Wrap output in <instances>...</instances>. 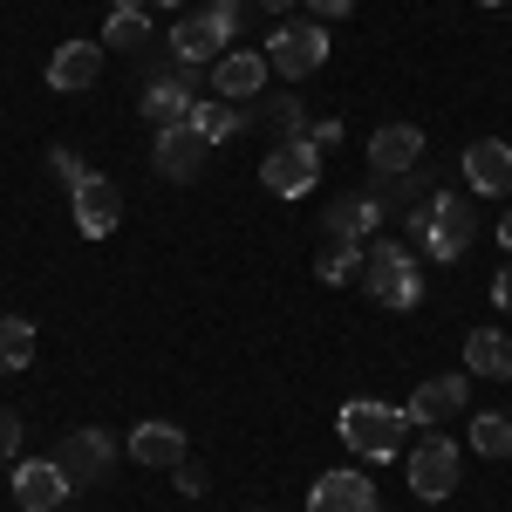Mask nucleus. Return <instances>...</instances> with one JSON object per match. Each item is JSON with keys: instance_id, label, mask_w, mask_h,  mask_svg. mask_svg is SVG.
<instances>
[{"instance_id": "nucleus-1", "label": "nucleus", "mask_w": 512, "mask_h": 512, "mask_svg": "<svg viewBox=\"0 0 512 512\" xmlns=\"http://www.w3.org/2000/svg\"><path fill=\"white\" fill-rule=\"evenodd\" d=\"M335 431H342V444L362 451V458H396L403 437H410V417L390 410V403H362V396H355V403H342Z\"/></svg>"}, {"instance_id": "nucleus-2", "label": "nucleus", "mask_w": 512, "mask_h": 512, "mask_svg": "<svg viewBox=\"0 0 512 512\" xmlns=\"http://www.w3.org/2000/svg\"><path fill=\"white\" fill-rule=\"evenodd\" d=\"M362 287H369L376 308H417V301H424V274H417V260H410L396 239L369 246V260H362Z\"/></svg>"}, {"instance_id": "nucleus-3", "label": "nucleus", "mask_w": 512, "mask_h": 512, "mask_svg": "<svg viewBox=\"0 0 512 512\" xmlns=\"http://www.w3.org/2000/svg\"><path fill=\"white\" fill-rule=\"evenodd\" d=\"M410 233L431 246V260H458L478 239V219H472V205H458V198H431V205H417Z\"/></svg>"}, {"instance_id": "nucleus-4", "label": "nucleus", "mask_w": 512, "mask_h": 512, "mask_svg": "<svg viewBox=\"0 0 512 512\" xmlns=\"http://www.w3.org/2000/svg\"><path fill=\"white\" fill-rule=\"evenodd\" d=\"M260 55H267V69H274V76L301 82V76H315L321 62H328V28H321V21H294V28H280Z\"/></svg>"}, {"instance_id": "nucleus-5", "label": "nucleus", "mask_w": 512, "mask_h": 512, "mask_svg": "<svg viewBox=\"0 0 512 512\" xmlns=\"http://www.w3.org/2000/svg\"><path fill=\"white\" fill-rule=\"evenodd\" d=\"M260 185L274 198H308L321 185V151L308 144V137H287L280 151H267V164H260Z\"/></svg>"}, {"instance_id": "nucleus-6", "label": "nucleus", "mask_w": 512, "mask_h": 512, "mask_svg": "<svg viewBox=\"0 0 512 512\" xmlns=\"http://www.w3.org/2000/svg\"><path fill=\"white\" fill-rule=\"evenodd\" d=\"M226 41H239V21H226L219 7L178 14V28H171V48H178V62H185V69H192V62H219V55H226Z\"/></svg>"}, {"instance_id": "nucleus-7", "label": "nucleus", "mask_w": 512, "mask_h": 512, "mask_svg": "<svg viewBox=\"0 0 512 512\" xmlns=\"http://www.w3.org/2000/svg\"><path fill=\"white\" fill-rule=\"evenodd\" d=\"M458 478H465V465H458V444H451V437H424V444L410 451V492H417V499H451Z\"/></svg>"}, {"instance_id": "nucleus-8", "label": "nucleus", "mask_w": 512, "mask_h": 512, "mask_svg": "<svg viewBox=\"0 0 512 512\" xmlns=\"http://www.w3.org/2000/svg\"><path fill=\"white\" fill-rule=\"evenodd\" d=\"M69 205H76V233L82 239H110V233H117V219H123V192L110 185V178H96V171L69 192Z\"/></svg>"}, {"instance_id": "nucleus-9", "label": "nucleus", "mask_w": 512, "mask_h": 512, "mask_svg": "<svg viewBox=\"0 0 512 512\" xmlns=\"http://www.w3.org/2000/svg\"><path fill=\"white\" fill-rule=\"evenodd\" d=\"M55 465L69 472V485H89V478H103L117 465V437L110 431H69L55 444Z\"/></svg>"}, {"instance_id": "nucleus-10", "label": "nucleus", "mask_w": 512, "mask_h": 512, "mask_svg": "<svg viewBox=\"0 0 512 512\" xmlns=\"http://www.w3.org/2000/svg\"><path fill=\"white\" fill-rule=\"evenodd\" d=\"M205 158H212V144L192 130V117L171 123V130H158V151H151V164H158L164 178H178V185H192L198 171H205Z\"/></svg>"}, {"instance_id": "nucleus-11", "label": "nucleus", "mask_w": 512, "mask_h": 512, "mask_svg": "<svg viewBox=\"0 0 512 512\" xmlns=\"http://www.w3.org/2000/svg\"><path fill=\"white\" fill-rule=\"evenodd\" d=\"M465 185H472L478 198H512V144L478 137L472 151H465Z\"/></svg>"}, {"instance_id": "nucleus-12", "label": "nucleus", "mask_w": 512, "mask_h": 512, "mask_svg": "<svg viewBox=\"0 0 512 512\" xmlns=\"http://www.w3.org/2000/svg\"><path fill=\"white\" fill-rule=\"evenodd\" d=\"M69 499V472L55 465V458H28L21 472H14V506L21 512H55Z\"/></svg>"}, {"instance_id": "nucleus-13", "label": "nucleus", "mask_w": 512, "mask_h": 512, "mask_svg": "<svg viewBox=\"0 0 512 512\" xmlns=\"http://www.w3.org/2000/svg\"><path fill=\"white\" fill-rule=\"evenodd\" d=\"M96 76H103V41H62L48 55V89H62V96H82Z\"/></svg>"}, {"instance_id": "nucleus-14", "label": "nucleus", "mask_w": 512, "mask_h": 512, "mask_svg": "<svg viewBox=\"0 0 512 512\" xmlns=\"http://www.w3.org/2000/svg\"><path fill=\"white\" fill-rule=\"evenodd\" d=\"M465 403H472V383L451 369V376H431V383H417V396H410V410H403V417H410V424H451Z\"/></svg>"}, {"instance_id": "nucleus-15", "label": "nucleus", "mask_w": 512, "mask_h": 512, "mask_svg": "<svg viewBox=\"0 0 512 512\" xmlns=\"http://www.w3.org/2000/svg\"><path fill=\"white\" fill-rule=\"evenodd\" d=\"M267 55H246V48H226L219 62H212V89L226 96V103H246V96H260L267 89Z\"/></svg>"}, {"instance_id": "nucleus-16", "label": "nucleus", "mask_w": 512, "mask_h": 512, "mask_svg": "<svg viewBox=\"0 0 512 512\" xmlns=\"http://www.w3.org/2000/svg\"><path fill=\"white\" fill-rule=\"evenodd\" d=\"M308 512H376V485L362 472H321L308 492Z\"/></svg>"}, {"instance_id": "nucleus-17", "label": "nucleus", "mask_w": 512, "mask_h": 512, "mask_svg": "<svg viewBox=\"0 0 512 512\" xmlns=\"http://www.w3.org/2000/svg\"><path fill=\"white\" fill-rule=\"evenodd\" d=\"M130 458L151 465V472H178L185 465V431L178 424H137L130 431Z\"/></svg>"}, {"instance_id": "nucleus-18", "label": "nucleus", "mask_w": 512, "mask_h": 512, "mask_svg": "<svg viewBox=\"0 0 512 512\" xmlns=\"http://www.w3.org/2000/svg\"><path fill=\"white\" fill-rule=\"evenodd\" d=\"M417 158H424V130H417V123H383V130L369 137V164H376V171H410Z\"/></svg>"}, {"instance_id": "nucleus-19", "label": "nucleus", "mask_w": 512, "mask_h": 512, "mask_svg": "<svg viewBox=\"0 0 512 512\" xmlns=\"http://www.w3.org/2000/svg\"><path fill=\"white\" fill-rule=\"evenodd\" d=\"M465 369L492 376V383H506V376H512V335H506V328H472V342H465Z\"/></svg>"}, {"instance_id": "nucleus-20", "label": "nucleus", "mask_w": 512, "mask_h": 512, "mask_svg": "<svg viewBox=\"0 0 512 512\" xmlns=\"http://www.w3.org/2000/svg\"><path fill=\"white\" fill-rule=\"evenodd\" d=\"M144 117L158 123V130L185 123L192 117V89H185V82H151V89H144Z\"/></svg>"}, {"instance_id": "nucleus-21", "label": "nucleus", "mask_w": 512, "mask_h": 512, "mask_svg": "<svg viewBox=\"0 0 512 512\" xmlns=\"http://www.w3.org/2000/svg\"><path fill=\"white\" fill-rule=\"evenodd\" d=\"M383 226V205L376 198H342L335 212H328V233L335 239H362V233H376Z\"/></svg>"}, {"instance_id": "nucleus-22", "label": "nucleus", "mask_w": 512, "mask_h": 512, "mask_svg": "<svg viewBox=\"0 0 512 512\" xmlns=\"http://www.w3.org/2000/svg\"><path fill=\"white\" fill-rule=\"evenodd\" d=\"M28 362H35V328L21 315H0V376H14Z\"/></svg>"}, {"instance_id": "nucleus-23", "label": "nucleus", "mask_w": 512, "mask_h": 512, "mask_svg": "<svg viewBox=\"0 0 512 512\" xmlns=\"http://www.w3.org/2000/svg\"><path fill=\"white\" fill-rule=\"evenodd\" d=\"M472 451H478V458H512V417H506V410L472 417Z\"/></svg>"}, {"instance_id": "nucleus-24", "label": "nucleus", "mask_w": 512, "mask_h": 512, "mask_svg": "<svg viewBox=\"0 0 512 512\" xmlns=\"http://www.w3.org/2000/svg\"><path fill=\"white\" fill-rule=\"evenodd\" d=\"M233 123H239V110L226 103V96H205V103H192V130L205 137V144H226V137H233Z\"/></svg>"}, {"instance_id": "nucleus-25", "label": "nucleus", "mask_w": 512, "mask_h": 512, "mask_svg": "<svg viewBox=\"0 0 512 512\" xmlns=\"http://www.w3.org/2000/svg\"><path fill=\"white\" fill-rule=\"evenodd\" d=\"M355 267H362V253H355V239H349V246H328V253H321V280H328V287H342V280H349Z\"/></svg>"}, {"instance_id": "nucleus-26", "label": "nucleus", "mask_w": 512, "mask_h": 512, "mask_svg": "<svg viewBox=\"0 0 512 512\" xmlns=\"http://www.w3.org/2000/svg\"><path fill=\"white\" fill-rule=\"evenodd\" d=\"M48 164H55V178H62L69 192H76L82 178H89V171H82V158H76V151H48Z\"/></svg>"}, {"instance_id": "nucleus-27", "label": "nucleus", "mask_w": 512, "mask_h": 512, "mask_svg": "<svg viewBox=\"0 0 512 512\" xmlns=\"http://www.w3.org/2000/svg\"><path fill=\"white\" fill-rule=\"evenodd\" d=\"M14 451H21V410L0 403V458H14Z\"/></svg>"}, {"instance_id": "nucleus-28", "label": "nucleus", "mask_w": 512, "mask_h": 512, "mask_svg": "<svg viewBox=\"0 0 512 512\" xmlns=\"http://www.w3.org/2000/svg\"><path fill=\"white\" fill-rule=\"evenodd\" d=\"M205 485H212V478H205V472H198V465H192V458H185V465H178V492H185V499H198Z\"/></svg>"}, {"instance_id": "nucleus-29", "label": "nucleus", "mask_w": 512, "mask_h": 512, "mask_svg": "<svg viewBox=\"0 0 512 512\" xmlns=\"http://www.w3.org/2000/svg\"><path fill=\"white\" fill-rule=\"evenodd\" d=\"M308 7H315V21H342L355 0H308Z\"/></svg>"}, {"instance_id": "nucleus-30", "label": "nucleus", "mask_w": 512, "mask_h": 512, "mask_svg": "<svg viewBox=\"0 0 512 512\" xmlns=\"http://www.w3.org/2000/svg\"><path fill=\"white\" fill-rule=\"evenodd\" d=\"M492 301H499V308H506V315H512V267H506V274H499V280H492Z\"/></svg>"}, {"instance_id": "nucleus-31", "label": "nucleus", "mask_w": 512, "mask_h": 512, "mask_svg": "<svg viewBox=\"0 0 512 512\" xmlns=\"http://www.w3.org/2000/svg\"><path fill=\"white\" fill-rule=\"evenodd\" d=\"M499 239H506V253H512V212H506V219H499Z\"/></svg>"}, {"instance_id": "nucleus-32", "label": "nucleus", "mask_w": 512, "mask_h": 512, "mask_svg": "<svg viewBox=\"0 0 512 512\" xmlns=\"http://www.w3.org/2000/svg\"><path fill=\"white\" fill-rule=\"evenodd\" d=\"M260 7H267V14H287V7H294V0H260Z\"/></svg>"}, {"instance_id": "nucleus-33", "label": "nucleus", "mask_w": 512, "mask_h": 512, "mask_svg": "<svg viewBox=\"0 0 512 512\" xmlns=\"http://www.w3.org/2000/svg\"><path fill=\"white\" fill-rule=\"evenodd\" d=\"M158 7H185V0H158Z\"/></svg>"}, {"instance_id": "nucleus-34", "label": "nucleus", "mask_w": 512, "mask_h": 512, "mask_svg": "<svg viewBox=\"0 0 512 512\" xmlns=\"http://www.w3.org/2000/svg\"><path fill=\"white\" fill-rule=\"evenodd\" d=\"M485 7H506V0H485Z\"/></svg>"}]
</instances>
